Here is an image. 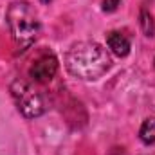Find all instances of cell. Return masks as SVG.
I'll return each mask as SVG.
<instances>
[{"instance_id": "6da1fadb", "label": "cell", "mask_w": 155, "mask_h": 155, "mask_svg": "<svg viewBox=\"0 0 155 155\" xmlns=\"http://www.w3.org/2000/svg\"><path fill=\"white\" fill-rule=\"evenodd\" d=\"M112 65L108 51L97 41L72 43L65 54V67L71 76L83 81H96Z\"/></svg>"}, {"instance_id": "7a4b0ae2", "label": "cell", "mask_w": 155, "mask_h": 155, "mask_svg": "<svg viewBox=\"0 0 155 155\" xmlns=\"http://www.w3.org/2000/svg\"><path fill=\"white\" fill-rule=\"evenodd\" d=\"M5 22L9 25L15 47L20 52L27 51L36 41L40 35V20L38 13L29 2H13L5 11Z\"/></svg>"}, {"instance_id": "3957f363", "label": "cell", "mask_w": 155, "mask_h": 155, "mask_svg": "<svg viewBox=\"0 0 155 155\" xmlns=\"http://www.w3.org/2000/svg\"><path fill=\"white\" fill-rule=\"evenodd\" d=\"M38 83L27 79H15L11 83V96L18 112L27 119L40 117L47 112V97L36 87Z\"/></svg>"}, {"instance_id": "277c9868", "label": "cell", "mask_w": 155, "mask_h": 155, "mask_svg": "<svg viewBox=\"0 0 155 155\" xmlns=\"http://www.w3.org/2000/svg\"><path fill=\"white\" fill-rule=\"evenodd\" d=\"M58 72V58L51 51H43L33 60L29 67V78L35 83H47Z\"/></svg>"}, {"instance_id": "5b68a950", "label": "cell", "mask_w": 155, "mask_h": 155, "mask_svg": "<svg viewBox=\"0 0 155 155\" xmlns=\"http://www.w3.org/2000/svg\"><path fill=\"white\" fill-rule=\"evenodd\" d=\"M107 45L110 47V51L116 56H119V58H124L130 52V38L124 33H121V31L108 33L107 35Z\"/></svg>"}, {"instance_id": "8992f818", "label": "cell", "mask_w": 155, "mask_h": 155, "mask_svg": "<svg viewBox=\"0 0 155 155\" xmlns=\"http://www.w3.org/2000/svg\"><path fill=\"white\" fill-rule=\"evenodd\" d=\"M139 137L146 146L155 144V117H148L143 121L141 130H139Z\"/></svg>"}, {"instance_id": "52a82bcc", "label": "cell", "mask_w": 155, "mask_h": 155, "mask_svg": "<svg viewBox=\"0 0 155 155\" xmlns=\"http://www.w3.org/2000/svg\"><path fill=\"white\" fill-rule=\"evenodd\" d=\"M141 27H143V31H144V35H146V36H153V35H155L153 16H152V13H150V11H146V9H143V11H141Z\"/></svg>"}, {"instance_id": "ba28073f", "label": "cell", "mask_w": 155, "mask_h": 155, "mask_svg": "<svg viewBox=\"0 0 155 155\" xmlns=\"http://www.w3.org/2000/svg\"><path fill=\"white\" fill-rule=\"evenodd\" d=\"M119 4H121V0H103V11L112 13L119 7Z\"/></svg>"}, {"instance_id": "9c48e42d", "label": "cell", "mask_w": 155, "mask_h": 155, "mask_svg": "<svg viewBox=\"0 0 155 155\" xmlns=\"http://www.w3.org/2000/svg\"><path fill=\"white\" fill-rule=\"evenodd\" d=\"M40 2H43V4H49V2H51V0H40Z\"/></svg>"}]
</instances>
